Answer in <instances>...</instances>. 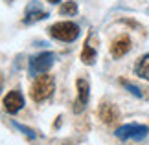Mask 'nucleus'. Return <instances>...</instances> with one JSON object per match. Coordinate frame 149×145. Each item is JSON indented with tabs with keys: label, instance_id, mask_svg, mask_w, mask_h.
Here are the masks:
<instances>
[{
	"label": "nucleus",
	"instance_id": "obj_1",
	"mask_svg": "<svg viewBox=\"0 0 149 145\" xmlns=\"http://www.w3.org/2000/svg\"><path fill=\"white\" fill-rule=\"evenodd\" d=\"M54 88H55V83H54V77L48 74H41L39 77L35 79V83L31 85V90H30V96L35 103H41L44 99L54 94Z\"/></svg>",
	"mask_w": 149,
	"mask_h": 145
},
{
	"label": "nucleus",
	"instance_id": "obj_2",
	"mask_svg": "<svg viewBox=\"0 0 149 145\" xmlns=\"http://www.w3.org/2000/svg\"><path fill=\"white\" fill-rule=\"evenodd\" d=\"M50 37H54L57 40H63V42H72L79 37V28L74 22H57V24L50 26Z\"/></svg>",
	"mask_w": 149,
	"mask_h": 145
},
{
	"label": "nucleus",
	"instance_id": "obj_3",
	"mask_svg": "<svg viewBox=\"0 0 149 145\" xmlns=\"http://www.w3.org/2000/svg\"><path fill=\"white\" fill-rule=\"evenodd\" d=\"M114 134H116V138H120V140H144L149 134V127L138 125V123H129V125L118 127Z\"/></svg>",
	"mask_w": 149,
	"mask_h": 145
},
{
	"label": "nucleus",
	"instance_id": "obj_4",
	"mask_svg": "<svg viewBox=\"0 0 149 145\" xmlns=\"http://www.w3.org/2000/svg\"><path fill=\"white\" fill-rule=\"evenodd\" d=\"M52 65H54V55L50 51H42L39 53L37 57H33L30 61V75H41V74H46Z\"/></svg>",
	"mask_w": 149,
	"mask_h": 145
},
{
	"label": "nucleus",
	"instance_id": "obj_5",
	"mask_svg": "<svg viewBox=\"0 0 149 145\" xmlns=\"http://www.w3.org/2000/svg\"><path fill=\"white\" fill-rule=\"evenodd\" d=\"M76 86H77V97H76V103H74V112H81V110H85V107H87L88 103V83L87 79L79 77L76 81Z\"/></svg>",
	"mask_w": 149,
	"mask_h": 145
},
{
	"label": "nucleus",
	"instance_id": "obj_6",
	"mask_svg": "<svg viewBox=\"0 0 149 145\" xmlns=\"http://www.w3.org/2000/svg\"><path fill=\"white\" fill-rule=\"evenodd\" d=\"M4 107L9 114H17L24 107V97H22V94L19 90H11L9 94L4 97Z\"/></svg>",
	"mask_w": 149,
	"mask_h": 145
},
{
	"label": "nucleus",
	"instance_id": "obj_7",
	"mask_svg": "<svg viewBox=\"0 0 149 145\" xmlns=\"http://www.w3.org/2000/svg\"><path fill=\"white\" fill-rule=\"evenodd\" d=\"M131 50V39L127 35H120L112 40L111 44V55L114 59H120V57H123L127 51Z\"/></svg>",
	"mask_w": 149,
	"mask_h": 145
},
{
	"label": "nucleus",
	"instance_id": "obj_8",
	"mask_svg": "<svg viewBox=\"0 0 149 145\" xmlns=\"http://www.w3.org/2000/svg\"><path fill=\"white\" fill-rule=\"evenodd\" d=\"M48 17V11H44L41 8V4L37 2H31L30 6L26 8V15H24V22L26 24H31V22H37V20H42Z\"/></svg>",
	"mask_w": 149,
	"mask_h": 145
},
{
	"label": "nucleus",
	"instance_id": "obj_9",
	"mask_svg": "<svg viewBox=\"0 0 149 145\" xmlns=\"http://www.w3.org/2000/svg\"><path fill=\"white\" fill-rule=\"evenodd\" d=\"M100 118L103 119V123H114L120 118V110L112 103H103L100 107Z\"/></svg>",
	"mask_w": 149,
	"mask_h": 145
},
{
	"label": "nucleus",
	"instance_id": "obj_10",
	"mask_svg": "<svg viewBox=\"0 0 149 145\" xmlns=\"http://www.w3.org/2000/svg\"><path fill=\"white\" fill-rule=\"evenodd\" d=\"M81 61L85 65H92L96 61V50L90 46V37L85 40V48H83V53H81Z\"/></svg>",
	"mask_w": 149,
	"mask_h": 145
},
{
	"label": "nucleus",
	"instance_id": "obj_11",
	"mask_svg": "<svg viewBox=\"0 0 149 145\" xmlns=\"http://www.w3.org/2000/svg\"><path fill=\"white\" fill-rule=\"evenodd\" d=\"M134 70H136V74H138L142 79H147L149 81V53L144 55L138 62H136V68H134Z\"/></svg>",
	"mask_w": 149,
	"mask_h": 145
},
{
	"label": "nucleus",
	"instance_id": "obj_12",
	"mask_svg": "<svg viewBox=\"0 0 149 145\" xmlns=\"http://www.w3.org/2000/svg\"><path fill=\"white\" fill-rule=\"evenodd\" d=\"M59 13L61 15H66V17H74V15L77 13V4L72 2V0H68V2H65V4L61 6Z\"/></svg>",
	"mask_w": 149,
	"mask_h": 145
},
{
	"label": "nucleus",
	"instance_id": "obj_13",
	"mask_svg": "<svg viewBox=\"0 0 149 145\" xmlns=\"http://www.w3.org/2000/svg\"><path fill=\"white\" fill-rule=\"evenodd\" d=\"M120 83H122V85H123V86H125V88H127V90H129V92H131L133 96H136V97H142V92H140V88H138V86L131 85L129 81H125V79H122Z\"/></svg>",
	"mask_w": 149,
	"mask_h": 145
},
{
	"label": "nucleus",
	"instance_id": "obj_14",
	"mask_svg": "<svg viewBox=\"0 0 149 145\" xmlns=\"http://www.w3.org/2000/svg\"><path fill=\"white\" fill-rule=\"evenodd\" d=\"M15 127H17V129H20L22 132H26V134L30 136V138H35V132H33V130H30V129H26V127H22L20 123H15Z\"/></svg>",
	"mask_w": 149,
	"mask_h": 145
},
{
	"label": "nucleus",
	"instance_id": "obj_15",
	"mask_svg": "<svg viewBox=\"0 0 149 145\" xmlns=\"http://www.w3.org/2000/svg\"><path fill=\"white\" fill-rule=\"evenodd\" d=\"M2 86H4V75L0 72V92H2Z\"/></svg>",
	"mask_w": 149,
	"mask_h": 145
},
{
	"label": "nucleus",
	"instance_id": "obj_16",
	"mask_svg": "<svg viewBox=\"0 0 149 145\" xmlns=\"http://www.w3.org/2000/svg\"><path fill=\"white\" fill-rule=\"evenodd\" d=\"M50 4H57V2H61V0H48Z\"/></svg>",
	"mask_w": 149,
	"mask_h": 145
}]
</instances>
